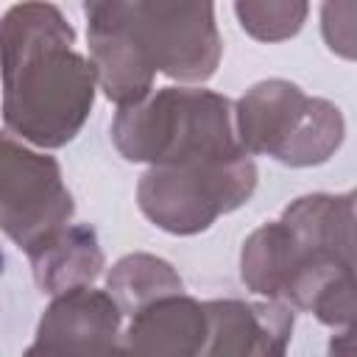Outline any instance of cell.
<instances>
[{"label":"cell","instance_id":"cell-1","mask_svg":"<svg viewBox=\"0 0 357 357\" xmlns=\"http://www.w3.org/2000/svg\"><path fill=\"white\" fill-rule=\"evenodd\" d=\"M354 195L296 198L279 220L248 234L240 279L268 301L310 310L326 326L354 321Z\"/></svg>","mask_w":357,"mask_h":357},{"label":"cell","instance_id":"cell-2","mask_svg":"<svg viewBox=\"0 0 357 357\" xmlns=\"http://www.w3.org/2000/svg\"><path fill=\"white\" fill-rule=\"evenodd\" d=\"M84 14L95 78L120 109L145 100L156 73L201 84L220 64L223 42L212 3L103 0L86 3Z\"/></svg>","mask_w":357,"mask_h":357},{"label":"cell","instance_id":"cell-3","mask_svg":"<svg viewBox=\"0 0 357 357\" xmlns=\"http://www.w3.org/2000/svg\"><path fill=\"white\" fill-rule=\"evenodd\" d=\"M0 78L6 131L45 151L67 145L95 103V67L53 3H17L0 17Z\"/></svg>","mask_w":357,"mask_h":357},{"label":"cell","instance_id":"cell-4","mask_svg":"<svg viewBox=\"0 0 357 357\" xmlns=\"http://www.w3.org/2000/svg\"><path fill=\"white\" fill-rule=\"evenodd\" d=\"M112 142L128 162L151 167L229 162L248 156L234 134V106L201 86H162L114 114Z\"/></svg>","mask_w":357,"mask_h":357},{"label":"cell","instance_id":"cell-5","mask_svg":"<svg viewBox=\"0 0 357 357\" xmlns=\"http://www.w3.org/2000/svg\"><path fill=\"white\" fill-rule=\"evenodd\" d=\"M234 134L248 156L262 153L290 167H310L340 148L346 123L332 100L312 98L284 78H271L237 100Z\"/></svg>","mask_w":357,"mask_h":357},{"label":"cell","instance_id":"cell-6","mask_svg":"<svg viewBox=\"0 0 357 357\" xmlns=\"http://www.w3.org/2000/svg\"><path fill=\"white\" fill-rule=\"evenodd\" d=\"M257 190L251 156L204 165L148 167L137 184L139 212L170 234H198L240 209Z\"/></svg>","mask_w":357,"mask_h":357},{"label":"cell","instance_id":"cell-7","mask_svg":"<svg viewBox=\"0 0 357 357\" xmlns=\"http://www.w3.org/2000/svg\"><path fill=\"white\" fill-rule=\"evenodd\" d=\"M75 212L59 162L0 131V231L22 251L47 240Z\"/></svg>","mask_w":357,"mask_h":357},{"label":"cell","instance_id":"cell-8","mask_svg":"<svg viewBox=\"0 0 357 357\" xmlns=\"http://www.w3.org/2000/svg\"><path fill=\"white\" fill-rule=\"evenodd\" d=\"M123 312L92 284L53 296L22 357H123Z\"/></svg>","mask_w":357,"mask_h":357},{"label":"cell","instance_id":"cell-9","mask_svg":"<svg viewBox=\"0 0 357 357\" xmlns=\"http://www.w3.org/2000/svg\"><path fill=\"white\" fill-rule=\"evenodd\" d=\"M209 335L201 357H284L293 307L282 301L215 298L204 304Z\"/></svg>","mask_w":357,"mask_h":357},{"label":"cell","instance_id":"cell-10","mask_svg":"<svg viewBox=\"0 0 357 357\" xmlns=\"http://www.w3.org/2000/svg\"><path fill=\"white\" fill-rule=\"evenodd\" d=\"M209 324L204 304L187 293L162 296L128 315L123 357H201Z\"/></svg>","mask_w":357,"mask_h":357},{"label":"cell","instance_id":"cell-11","mask_svg":"<svg viewBox=\"0 0 357 357\" xmlns=\"http://www.w3.org/2000/svg\"><path fill=\"white\" fill-rule=\"evenodd\" d=\"M25 254L31 259V271L39 290L50 296L86 287L103 271V248L98 243V234L92 226L84 223H67Z\"/></svg>","mask_w":357,"mask_h":357},{"label":"cell","instance_id":"cell-12","mask_svg":"<svg viewBox=\"0 0 357 357\" xmlns=\"http://www.w3.org/2000/svg\"><path fill=\"white\" fill-rule=\"evenodd\" d=\"M106 293L114 298L123 315H131L162 296L184 293V284L170 262L153 254H128L109 271Z\"/></svg>","mask_w":357,"mask_h":357},{"label":"cell","instance_id":"cell-13","mask_svg":"<svg viewBox=\"0 0 357 357\" xmlns=\"http://www.w3.org/2000/svg\"><path fill=\"white\" fill-rule=\"evenodd\" d=\"M234 14L243 31L259 42H282L301 31L310 6L298 0H262V3H234Z\"/></svg>","mask_w":357,"mask_h":357},{"label":"cell","instance_id":"cell-14","mask_svg":"<svg viewBox=\"0 0 357 357\" xmlns=\"http://www.w3.org/2000/svg\"><path fill=\"white\" fill-rule=\"evenodd\" d=\"M354 14L357 6L354 3H326L324 6V39L329 45V50L351 59L354 56Z\"/></svg>","mask_w":357,"mask_h":357},{"label":"cell","instance_id":"cell-15","mask_svg":"<svg viewBox=\"0 0 357 357\" xmlns=\"http://www.w3.org/2000/svg\"><path fill=\"white\" fill-rule=\"evenodd\" d=\"M329 357H351V329H343L329 343Z\"/></svg>","mask_w":357,"mask_h":357},{"label":"cell","instance_id":"cell-16","mask_svg":"<svg viewBox=\"0 0 357 357\" xmlns=\"http://www.w3.org/2000/svg\"><path fill=\"white\" fill-rule=\"evenodd\" d=\"M0 273H3V254H0Z\"/></svg>","mask_w":357,"mask_h":357}]
</instances>
